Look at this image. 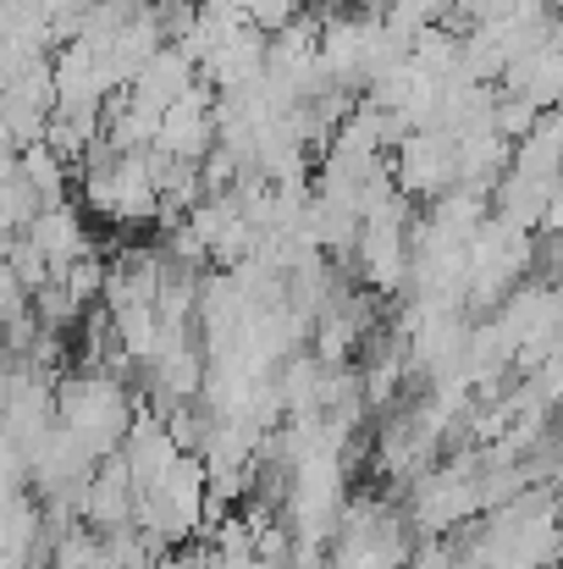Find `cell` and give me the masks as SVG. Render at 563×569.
<instances>
[{"instance_id": "1", "label": "cell", "mask_w": 563, "mask_h": 569, "mask_svg": "<svg viewBox=\"0 0 563 569\" xmlns=\"http://www.w3.org/2000/svg\"><path fill=\"white\" fill-rule=\"evenodd\" d=\"M392 178L414 204H436L442 193L464 183V161H459V133L448 128H409L392 150Z\"/></svg>"}, {"instance_id": "2", "label": "cell", "mask_w": 563, "mask_h": 569, "mask_svg": "<svg viewBox=\"0 0 563 569\" xmlns=\"http://www.w3.org/2000/svg\"><path fill=\"white\" fill-rule=\"evenodd\" d=\"M22 238H28V243L44 254L50 277H61L67 266H78L83 254H94V249H100V243H94V232H89V216H83L78 193H72V199H56V204H44Z\"/></svg>"}]
</instances>
